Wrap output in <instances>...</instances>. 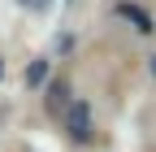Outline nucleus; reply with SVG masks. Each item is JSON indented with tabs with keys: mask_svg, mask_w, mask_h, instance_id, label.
Masks as SVG:
<instances>
[{
	"mask_svg": "<svg viewBox=\"0 0 156 152\" xmlns=\"http://www.w3.org/2000/svg\"><path fill=\"white\" fill-rule=\"evenodd\" d=\"M65 126H69V139H74V143H91V104H87V100H74Z\"/></svg>",
	"mask_w": 156,
	"mask_h": 152,
	"instance_id": "obj_1",
	"label": "nucleus"
},
{
	"mask_svg": "<svg viewBox=\"0 0 156 152\" xmlns=\"http://www.w3.org/2000/svg\"><path fill=\"white\" fill-rule=\"evenodd\" d=\"M113 13L122 17V22H130V31H139V35H152V31H156L152 13H147V9H139V5H130V0H117Z\"/></svg>",
	"mask_w": 156,
	"mask_h": 152,
	"instance_id": "obj_2",
	"label": "nucleus"
},
{
	"mask_svg": "<svg viewBox=\"0 0 156 152\" xmlns=\"http://www.w3.org/2000/svg\"><path fill=\"white\" fill-rule=\"evenodd\" d=\"M44 104H48V113H65V104H69V83H65V78H48V83H44Z\"/></svg>",
	"mask_w": 156,
	"mask_h": 152,
	"instance_id": "obj_3",
	"label": "nucleus"
},
{
	"mask_svg": "<svg viewBox=\"0 0 156 152\" xmlns=\"http://www.w3.org/2000/svg\"><path fill=\"white\" fill-rule=\"evenodd\" d=\"M48 78H52V61H48V56H35V61L26 65V87H30V91H39Z\"/></svg>",
	"mask_w": 156,
	"mask_h": 152,
	"instance_id": "obj_4",
	"label": "nucleus"
},
{
	"mask_svg": "<svg viewBox=\"0 0 156 152\" xmlns=\"http://www.w3.org/2000/svg\"><path fill=\"white\" fill-rule=\"evenodd\" d=\"M152 78H156V56H152Z\"/></svg>",
	"mask_w": 156,
	"mask_h": 152,
	"instance_id": "obj_5",
	"label": "nucleus"
}]
</instances>
